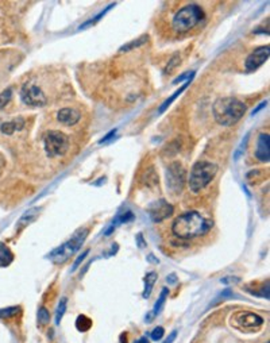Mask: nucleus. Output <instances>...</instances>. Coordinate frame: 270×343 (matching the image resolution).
Returning a JSON list of instances; mask_svg holds the SVG:
<instances>
[{"label": "nucleus", "instance_id": "aec40b11", "mask_svg": "<svg viewBox=\"0 0 270 343\" xmlns=\"http://www.w3.org/2000/svg\"><path fill=\"white\" fill-rule=\"evenodd\" d=\"M114 7H115V3H114V5H110V6H108V7H106V9H104L103 11H100V13L98 14L96 17L92 18L91 21H86L85 23H84V25H81V26L78 27V30H84V29H86V27H89L91 25H95V23H98V22H99L100 19H102V18H104V15H106V14H107L108 11H110V10L114 9Z\"/></svg>", "mask_w": 270, "mask_h": 343}, {"label": "nucleus", "instance_id": "7c9ffc66", "mask_svg": "<svg viewBox=\"0 0 270 343\" xmlns=\"http://www.w3.org/2000/svg\"><path fill=\"white\" fill-rule=\"evenodd\" d=\"M195 77V72H187L184 73L183 76H180V77H177L173 80V84H178V82L184 81V80H189V78H193Z\"/></svg>", "mask_w": 270, "mask_h": 343}, {"label": "nucleus", "instance_id": "9b49d317", "mask_svg": "<svg viewBox=\"0 0 270 343\" xmlns=\"http://www.w3.org/2000/svg\"><path fill=\"white\" fill-rule=\"evenodd\" d=\"M173 211H174L173 206L165 202V200H158V202L153 203L149 207V214H150L151 219L154 220L155 223H159V222H162L169 216H171Z\"/></svg>", "mask_w": 270, "mask_h": 343}, {"label": "nucleus", "instance_id": "dca6fc26", "mask_svg": "<svg viewBox=\"0 0 270 343\" xmlns=\"http://www.w3.org/2000/svg\"><path fill=\"white\" fill-rule=\"evenodd\" d=\"M14 261V254L7 244L0 243V268H7Z\"/></svg>", "mask_w": 270, "mask_h": 343}, {"label": "nucleus", "instance_id": "e433bc0d", "mask_svg": "<svg viewBox=\"0 0 270 343\" xmlns=\"http://www.w3.org/2000/svg\"><path fill=\"white\" fill-rule=\"evenodd\" d=\"M139 343H149V340H147L146 338H142L141 340H139Z\"/></svg>", "mask_w": 270, "mask_h": 343}, {"label": "nucleus", "instance_id": "b1692460", "mask_svg": "<svg viewBox=\"0 0 270 343\" xmlns=\"http://www.w3.org/2000/svg\"><path fill=\"white\" fill-rule=\"evenodd\" d=\"M11 98H13V90L11 88H7V90H5L0 94V110L5 108L10 103Z\"/></svg>", "mask_w": 270, "mask_h": 343}, {"label": "nucleus", "instance_id": "0eeeda50", "mask_svg": "<svg viewBox=\"0 0 270 343\" xmlns=\"http://www.w3.org/2000/svg\"><path fill=\"white\" fill-rule=\"evenodd\" d=\"M187 181V172L180 162H171L166 169V187L171 193H180Z\"/></svg>", "mask_w": 270, "mask_h": 343}, {"label": "nucleus", "instance_id": "393cba45", "mask_svg": "<svg viewBox=\"0 0 270 343\" xmlns=\"http://www.w3.org/2000/svg\"><path fill=\"white\" fill-rule=\"evenodd\" d=\"M19 307H9V308L0 309V320L2 319H9V317L15 316L19 312Z\"/></svg>", "mask_w": 270, "mask_h": 343}, {"label": "nucleus", "instance_id": "39448f33", "mask_svg": "<svg viewBox=\"0 0 270 343\" xmlns=\"http://www.w3.org/2000/svg\"><path fill=\"white\" fill-rule=\"evenodd\" d=\"M88 234H89V230L86 227L78 228L77 231L73 234L70 239L61 244L60 247H57V249L53 250L52 253L49 254V258H50L54 264H57V265L65 264L69 258L72 257L73 254L77 253L78 250H80L82 243L85 242Z\"/></svg>", "mask_w": 270, "mask_h": 343}, {"label": "nucleus", "instance_id": "ddd939ff", "mask_svg": "<svg viewBox=\"0 0 270 343\" xmlns=\"http://www.w3.org/2000/svg\"><path fill=\"white\" fill-rule=\"evenodd\" d=\"M57 119L65 126H74L81 119V114L74 108H62L57 114Z\"/></svg>", "mask_w": 270, "mask_h": 343}, {"label": "nucleus", "instance_id": "c85d7f7f", "mask_svg": "<svg viewBox=\"0 0 270 343\" xmlns=\"http://www.w3.org/2000/svg\"><path fill=\"white\" fill-rule=\"evenodd\" d=\"M163 332H165L163 327H155L154 330L151 331V339L153 340H159L163 336Z\"/></svg>", "mask_w": 270, "mask_h": 343}, {"label": "nucleus", "instance_id": "5701e85b", "mask_svg": "<svg viewBox=\"0 0 270 343\" xmlns=\"http://www.w3.org/2000/svg\"><path fill=\"white\" fill-rule=\"evenodd\" d=\"M91 326H92V320H91V319H88V317L84 316V315L77 317V322H76V327H77V330L88 331L91 328Z\"/></svg>", "mask_w": 270, "mask_h": 343}, {"label": "nucleus", "instance_id": "423d86ee", "mask_svg": "<svg viewBox=\"0 0 270 343\" xmlns=\"http://www.w3.org/2000/svg\"><path fill=\"white\" fill-rule=\"evenodd\" d=\"M43 145H45V151L50 158L54 157H61L68 153L69 150V138L66 134L52 130L45 135L43 139Z\"/></svg>", "mask_w": 270, "mask_h": 343}, {"label": "nucleus", "instance_id": "cd10ccee", "mask_svg": "<svg viewBox=\"0 0 270 343\" xmlns=\"http://www.w3.org/2000/svg\"><path fill=\"white\" fill-rule=\"evenodd\" d=\"M89 254V250H85L84 253L81 254V255H78V258L74 261V264H73V268H72V272H76L78 269V266L81 265V262L85 260V257Z\"/></svg>", "mask_w": 270, "mask_h": 343}, {"label": "nucleus", "instance_id": "a211bd4d", "mask_svg": "<svg viewBox=\"0 0 270 343\" xmlns=\"http://www.w3.org/2000/svg\"><path fill=\"white\" fill-rule=\"evenodd\" d=\"M38 215H39L38 208H31V210H29L27 212H25V215H23V216L19 219V222H18V228L21 230L22 227H25V226H29L31 222H34Z\"/></svg>", "mask_w": 270, "mask_h": 343}, {"label": "nucleus", "instance_id": "4be33fe9", "mask_svg": "<svg viewBox=\"0 0 270 343\" xmlns=\"http://www.w3.org/2000/svg\"><path fill=\"white\" fill-rule=\"evenodd\" d=\"M66 305H68V299H66V297H62V299L60 300V303H58V307H57V311H56L57 324H60L61 319H62V316H64L65 311H66Z\"/></svg>", "mask_w": 270, "mask_h": 343}, {"label": "nucleus", "instance_id": "6e6552de", "mask_svg": "<svg viewBox=\"0 0 270 343\" xmlns=\"http://www.w3.org/2000/svg\"><path fill=\"white\" fill-rule=\"evenodd\" d=\"M21 99L26 106H33V107H43L47 104L45 92L33 82H26L22 87Z\"/></svg>", "mask_w": 270, "mask_h": 343}, {"label": "nucleus", "instance_id": "c9c22d12", "mask_svg": "<svg viewBox=\"0 0 270 343\" xmlns=\"http://www.w3.org/2000/svg\"><path fill=\"white\" fill-rule=\"evenodd\" d=\"M138 242L141 243V246H139V247H143V246H146V243H143V242H142V235H141V234H138Z\"/></svg>", "mask_w": 270, "mask_h": 343}, {"label": "nucleus", "instance_id": "f257e3e1", "mask_svg": "<svg viewBox=\"0 0 270 343\" xmlns=\"http://www.w3.org/2000/svg\"><path fill=\"white\" fill-rule=\"evenodd\" d=\"M212 227V222L196 211H189L180 215L171 224V232L180 239H191L204 235Z\"/></svg>", "mask_w": 270, "mask_h": 343}, {"label": "nucleus", "instance_id": "6ab92c4d", "mask_svg": "<svg viewBox=\"0 0 270 343\" xmlns=\"http://www.w3.org/2000/svg\"><path fill=\"white\" fill-rule=\"evenodd\" d=\"M147 39H149V35H142V37H139V38L134 39V41H131V42L123 45V46L119 49V52L125 53V52H130V50H133V49H137V47L145 45V43L147 42Z\"/></svg>", "mask_w": 270, "mask_h": 343}, {"label": "nucleus", "instance_id": "473e14b6", "mask_svg": "<svg viewBox=\"0 0 270 343\" xmlns=\"http://www.w3.org/2000/svg\"><path fill=\"white\" fill-rule=\"evenodd\" d=\"M266 104H267V100H265V102H262V103H259L258 104V107L255 108V110H253V112H251V115H257L258 112L261 111L262 108H265L266 107Z\"/></svg>", "mask_w": 270, "mask_h": 343}, {"label": "nucleus", "instance_id": "4c0bfd02", "mask_svg": "<svg viewBox=\"0 0 270 343\" xmlns=\"http://www.w3.org/2000/svg\"><path fill=\"white\" fill-rule=\"evenodd\" d=\"M267 343H269V342H267Z\"/></svg>", "mask_w": 270, "mask_h": 343}, {"label": "nucleus", "instance_id": "7ed1b4c3", "mask_svg": "<svg viewBox=\"0 0 270 343\" xmlns=\"http://www.w3.org/2000/svg\"><path fill=\"white\" fill-rule=\"evenodd\" d=\"M218 170L219 167L216 163L211 162V161H198L193 165L191 173H189V189L193 193L202 192L203 189L207 188L212 183Z\"/></svg>", "mask_w": 270, "mask_h": 343}, {"label": "nucleus", "instance_id": "20e7f679", "mask_svg": "<svg viewBox=\"0 0 270 343\" xmlns=\"http://www.w3.org/2000/svg\"><path fill=\"white\" fill-rule=\"evenodd\" d=\"M204 19V13L203 10L196 5H188L178 10L176 15L171 19V29L183 34V33H188L198 26L199 23Z\"/></svg>", "mask_w": 270, "mask_h": 343}, {"label": "nucleus", "instance_id": "412c9836", "mask_svg": "<svg viewBox=\"0 0 270 343\" xmlns=\"http://www.w3.org/2000/svg\"><path fill=\"white\" fill-rule=\"evenodd\" d=\"M167 293H169L167 288H163L162 292H161V295H159L158 300H157V303H155L154 309H153V316H157V315L162 311L163 305H165V301H166Z\"/></svg>", "mask_w": 270, "mask_h": 343}, {"label": "nucleus", "instance_id": "a878e982", "mask_svg": "<svg viewBox=\"0 0 270 343\" xmlns=\"http://www.w3.org/2000/svg\"><path fill=\"white\" fill-rule=\"evenodd\" d=\"M38 322L39 324H47L50 322V313L45 307H41L38 309Z\"/></svg>", "mask_w": 270, "mask_h": 343}, {"label": "nucleus", "instance_id": "72a5a7b5", "mask_svg": "<svg viewBox=\"0 0 270 343\" xmlns=\"http://www.w3.org/2000/svg\"><path fill=\"white\" fill-rule=\"evenodd\" d=\"M176 336H177V331H173V332H171V334L167 336L166 340H165L163 343H171L173 340H174V339H176Z\"/></svg>", "mask_w": 270, "mask_h": 343}, {"label": "nucleus", "instance_id": "c756f323", "mask_svg": "<svg viewBox=\"0 0 270 343\" xmlns=\"http://www.w3.org/2000/svg\"><path fill=\"white\" fill-rule=\"evenodd\" d=\"M116 133H118V129H114V130H111V131H110V133H108L107 135H104V137H103V139H100V141H99V143H100V145H103V143H107V142L112 141V139H114V138H115Z\"/></svg>", "mask_w": 270, "mask_h": 343}, {"label": "nucleus", "instance_id": "f03ea898", "mask_svg": "<svg viewBox=\"0 0 270 343\" xmlns=\"http://www.w3.org/2000/svg\"><path fill=\"white\" fill-rule=\"evenodd\" d=\"M246 106L236 98H220L212 104L215 120L222 126H234L243 118Z\"/></svg>", "mask_w": 270, "mask_h": 343}, {"label": "nucleus", "instance_id": "2f4dec72", "mask_svg": "<svg viewBox=\"0 0 270 343\" xmlns=\"http://www.w3.org/2000/svg\"><path fill=\"white\" fill-rule=\"evenodd\" d=\"M247 141H249V134L244 137V141L240 143V146H239V149H238V151L235 153V159H238L240 157V154L243 153L244 151V149H246V143H247Z\"/></svg>", "mask_w": 270, "mask_h": 343}, {"label": "nucleus", "instance_id": "f8f14e48", "mask_svg": "<svg viewBox=\"0 0 270 343\" xmlns=\"http://www.w3.org/2000/svg\"><path fill=\"white\" fill-rule=\"evenodd\" d=\"M255 157L262 162H269L270 159V137L269 134H261L258 137Z\"/></svg>", "mask_w": 270, "mask_h": 343}, {"label": "nucleus", "instance_id": "f3484780", "mask_svg": "<svg viewBox=\"0 0 270 343\" xmlns=\"http://www.w3.org/2000/svg\"><path fill=\"white\" fill-rule=\"evenodd\" d=\"M157 279H158V276H157L155 272H150V273H147V275H146L145 291H143V293H142V297H143V299H149V297H150L151 291H153V287H154Z\"/></svg>", "mask_w": 270, "mask_h": 343}, {"label": "nucleus", "instance_id": "bb28decb", "mask_svg": "<svg viewBox=\"0 0 270 343\" xmlns=\"http://www.w3.org/2000/svg\"><path fill=\"white\" fill-rule=\"evenodd\" d=\"M180 65V57L177 56H173L170 58V61L167 62V65H166V68H165V73H170L173 69L176 68V66H178Z\"/></svg>", "mask_w": 270, "mask_h": 343}, {"label": "nucleus", "instance_id": "9d476101", "mask_svg": "<svg viewBox=\"0 0 270 343\" xmlns=\"http://www.w3.org/2000/svg\"><path fill=\"white\" fill-rule=\"evenodd\" d=\"M234 320H235L236 326L242 330H255L263 324V319L261 316L250 312L236 313Z\"/></svg>", "mask_w": 270, "mask_h": 343}, {"label": "nucleus", "instance_id": "f704fd0d", "mask_svg": "<svg viewBox=\"0 0 270 343\" xmlns=\"http://www.w3.org/2000/svg\"><path fill=\"white\" fill-rule=\"evenodd\" d=\"M167 279H169V280H167V281H169V283H170V284L176 283V280H174V279H176V275H170V276H169V277H167Z\"/></svg>", "mask_w": 270, "mask_h": 343}, {"label": "nucleus", "instance_id": "2eb2a0df", "mask_svg": "<svg viewBox=\"0 0 270 343\" xmlns=\"http://www.w3.org/2000/svg\"><path fill=\"white\" fill-rule=\"evenodd\" d=\"M191 81H192V78H189V80H187V81H185L184 85L180 87V88H178V90H177L176 92H174V94L171 95L170 98H167V99L165 100V102H163L162 104H161V107L158 108V112H159V114H162V112L166 111L167 107H169V106H170V104L173 103V102H174V100H176L177 98H178V96H180V95L183 94V92H184L185 90H187V88H188L189 84H191Z\"/></svg>", "mask_w": 270, "mask_h": 343}, {"label": "nucleus", "instance_id": "1a4fd4ad", "mask_svg": "<svg viewBox=\"0 0 270 343\" xmlns=\"http://www.w3.org/2000/svg\"><path fill=\"white\" fill-rule=\"evenodd\" d=\"M269 45L261 46L255 49L253 53H250L246 61H244V68L247 72H254L257 70L259 66L265 64L267 58H269Z\"/></svg>", "mask_w": 270, "mask_h": 343}, {"label": "nucleus", "instance_id": "4468645a", "mask_svg": "<svg viewBox=\"0 0 270 343\" xmlns=\"http://www.w3.org/2000/svg\"><path fill=\"white\" fill-rule=\"evenodd\" d=\"M25 127V119L23 118H17V119L10 120V122H6L2 125L0 130L2 133L6 134V135H13L15 131H21Z\"/></svg>", "mask_w": 270, "mask_h": 343}]
</instances>
